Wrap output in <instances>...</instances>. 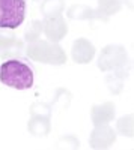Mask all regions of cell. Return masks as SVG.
<instances>
[{
  "label": "cell",
  "mask_w": 134,
  "mask_h": 150,
  "mask_svg": "<svg viewBox=\"0 0 134 150\" xmlns=\"http://www.w3.org/2000/svg\"><path fill=\"white\" fill-rule=\"evenodd\" d=\"M120 9V0H100V12L103 14H116Z\"/></svg>",
  "instance_id": "11"
},
{
  "label": "cell",
  "mask_w": 134,
  "mask_h": 150,
  "mask_svg": "<svg viewBox=\"0 0 134 150\" xmlns=\"http://www.w3.org/2000/svg\"><path fill=\"white\" fill-rule=\"evenodd\" d=\"M27 54L36 62L51 63V65H62L66 60V56L62 48L56 44L51 45L45 41L30 42V45L27 47Z\"/></svg>",
  "instance_id": "3"
},
{
  "label": "cell",
  "mask_w": 134,
  "mask_h": 150,
  "mask_svg": "<svg viewBox=\"0 0 134 150\" xmlns=\"http://www.w3.org/2000/svg\"><path fill=\"white\" fill-rule=\"evenodd\" d=\"M50 117H42V116H33V119L29 122V131L33 135H47L50 132Z\"/></svg>",
  "instance_id": "9"
},
{
  "label": "cell",
  "mask_w": 134,
  "mask_h": 150,
  "mask_svg": "<svg viewBox=\"0 0 134 150\" xmlns=\"http://www.w3.org/2000/svg\"><path fill=\"white\" fill-rule=\"evenodd\" d=\"M32 116H42V117H50L51 108L45 104H33L30 108Z\"/></svg>",
  "instance_id": "13"
},
{
  "label": "cell",
  "mask_w": 134,
  "mask_h": 150,
  "mask_svg": "<svg viewBox=\"0 0 134 150\" xmlns=\"http://www.w3.org/2000/svg\"><path fill=\"white\" fill-rule=\"evenodd\" d=\"M26 17V0H0V29H17Z\"/></svg>",
  "instance_id": "2"
},
{
  "label": "cell",
  "mask_w": 134,
  "mask_h": 150,
  "mask_svg": "<svg viewBox=\"0 0 134 150\" xmlns=\"http://www.w3.org/2000/svg\"><path fill=\"white\" fill-rule=\"evenodd\" d=\"M63 9V2L62 0H45L42 5V12L45 17H53L59 15Z\"/></svg>",
  "instance_id": "10"
},
{
  "label": "cell",
  "mask_w": 134,
  "mask_h": 150,
  "mask_svg": "<svg viewBox=\"0 0 134 150\" xmlns=\"http://www.w3.org/2000/svg\"><path fill=\"white\" fill-rule=\"evenodd\" d=\"M95 54L93 45L86 39H77L72 45V59L77 63H88Z\"/></svg>",
  "instance_id": "7"
},
{
  "label": "cell",
  "mask_w": 134,
  "mask_h": 150,
  "mask_svg": "<svg viewBox=\"0 0 134 150\" xmlns=\"http://www.w3.org/2000/svg\"><path fill=\"white\" fill-rule=\"evenodd\" d=\"M115 117V107L112 102H105L101 107H93L92 108V119H93V125H105Z\"/></svg>",
  "instance_id": "8"
},
{
  "label": "cell",
  "mask_w": 134,
  "mask_h": 150,
  "mask_svg": "<svg viewBox=\"0 0 134 150\" xmlns=\"http://www.w3.org/2000/svg\"><path fill=\"white\" fill-rule=\"evenodd\" d=\"M125 62H127V54L124 51V48L122 47L110 45V47H107L104 51L101 53L98 66L103 71H112V69L120 68Z\"/></svg>",
  "instance_id": "4"
},
{
  "label": "cell",
  "mask_w": 134,
  "mask_h": 150,
  "mask_svg": "<svg viewBox=\"0 0 134 150\" xmlns=\"http://www.w3.org/2000/svg\"><path fill=\"white\" fill-rule=\"evenodd\" d=\"M17 39L14 33H0V50H5L9 45H12Z\"/></svg>",
  "instance_id": "14"
},
{
  "label": "cell",
  "mask_w": 134,
  "mask_h": 150,
  "mask_svg": "<svg viewBox=\"0 0 134 150\" xmlns=\"http://www.w3.org/2000/svg\"><path fill=\"white\" fill-rule=\"evenodd\" d=\"M115 141V132L112 128L105 125H98L95 128L92 137H91V146L95 149H101V147H108Z\"/></svg>",
  "instance_id": "6"
},
{
  "label": "cell",
  "mask_w": 134,
  "mask_h": 150,
  "mask_svg": "<svg viewBox=\"0 0 134 150\" xmlns=\"http://www.w3.org/2000/svg\"><path fill=\"white\" fill-rule=\"evenodd\" d=\"M0 81L17 90H26L33 86V71L23 60L9 59L0 66Z\"/></svg>",
  "instance_id": "1"
},
{
  "label": "cell",
  "mask_w": 134,
  "mask_h": 150,
  "mask_svg": "<svg viewBox=\"0 0 134 150\" xmlns=\"http://www.w3.org/2000/svg\"><path fill=\"white\" fill-rule=\"evenodd\" d=\"M42 30L45 32L47 38L50 41H60L65 36V33L68 32V27L62 18V15H53V17H45L44 23H42Z\"/></svg>",
  "instance_id": "5"
},
{
  "label": "cell",
  "mask_w": 134,
  "mask_h": 150,
  "mask_svg": "<svg viewBox=\"0 0 134 150\" xmlns=\"http://www.w3.org/2000/svg\"><path fill=\"white\" fill-rule=\"evenodd\" d=\"M41 32H42V23L35 21L33 24H30V27L26 32V41H29V42L36 41V39H38V36L41 35Z\"/></svg>",
  "instance_id": "12"
}]
</instances>
